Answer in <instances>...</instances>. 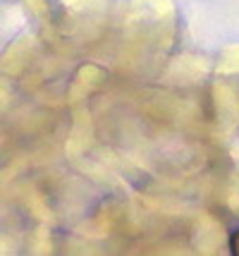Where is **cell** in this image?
Returning <instances> with one entry per match:
<instances>
[{
	"instance_id": "cell-1",
	"label": "cell",
	"mask_w": 239,
	"mask_h": 256,
	"mask_svg": "<svg viewBox=\"0 0 239 256\" xmlns=\"http://www.w3.org/2000/svg\"><path fill=\"white\" fill-rule=\"evenodd\" d=\"M230 252H232V254H239V232L232 234V246H230Z\"/></svg>"
}]
</instances>
